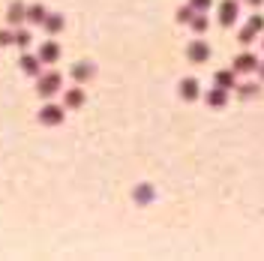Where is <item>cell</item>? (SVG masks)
I'll list each match as a JSON object with an SVG mask.
<instances>
[{
  "mask_svg": "<svg viewBox=\"0 0 264 261\" xmlns=\"http://www.w3.org/2000/svg\"><path fill=\"white\" fill-rule=\"evenodd\" d=\"M57 90H60V75H57V72H48L45 78H39V93L42 96H51Z\"/></svg>",
  "mask_w": 264,
  "mask_h": 261,
  "instance_id": "cell-1",
  "label": "cell"
},
{
  "mask_svg": "<svg viewBox=\"0 0 264 261\" xmlns=\"http://www.w3.org/2000/svg\"><path fill=\"white\" fill-rule=\"evenodd\" d=\"M39 117H42V123H60V120H63V111H60L57 105H45Z\"/></svg>",
  "mask_w": 264,
  "mask_h": 261,
  "instance_id": "cell-2",
  "label": "cell"
},
{
  "mask_svg": "<svg viewBox=\"0 0 264 261\" xmlns=\"http://www.w3.org/2000/svg\"><path fill=\"white\" fill-rule=\"evenodd\" d=\"M24 18H27L24 6H21V3H12V6H9V18H6V21H9V27H12V24H21Z\"/></svg>",
  "mask_w": 264,
  "mask_h": 261,
  "instance_id": "cell-3",
  "label": "cell"
},
{
  "mask_svg": "<svg viewBox=\"0 0 264 261\" xmlns=\"http://www.w3.org/2000/svg\"><path fill=\"white\" fill-rule=\"evenodd\" d=\"M21 66H24V72L36 75V72H39V57H30V54H24V57H21Z\"/></svg>",
  "mask_w": 264,
  "mask_h": 261,
  "instance_id": "cell-4",
  "label": "cell"
},
{
  "mask_svg": "<svg viewBox=\"0 0 264 261\" xmlns=\"http://www.w3.org/2000/svg\"><path fill=\"white\" fill-rule=\"evenodd\" d=\"M27 21H30V24H42V21H45V9H42V6H30V9H27Z\"/></svg>",
  "mask_w": 264,
  "mask_h": 261,
  "instance_id": "cell-5",
  "label": "cell"
},
{
  "mask_svg": "<svg viewBox=\"0 0 264 261\" xmlns=\"http://www.w3.org/2000/svg\"><path fill=\"white\" fill-rule=\"evenodd\" d=\"M39 60H57V45H54V42L42 45V51H39Z\"/></svg>",
  "mask_w": 264,
  "mask_h": 261,
  "instance_id": "cell-6",
  "label": "cell"
},
{
  "mask_svg": "<svg viewBox=\"0 0 264 261\" xmlns=\"http://www.w3.org/2000/svg\"><path fill=\"white\" fill-rule=\"evenodd\" d=\"M15 45L18 48H27L30 45V33L27 30H15Z\"/></svg>",
  "mask_w": 264,
  "mask_h": 261,
  "instance_id": "cell-7",
  "label": "cell"
},
{
  "mask_svg": "<svg viewBox=\"0 0 264 261\" xmlns=\"http://www.w3.org/2000/svg\"><path fill=\"white\" fill-rule=\"evenodd\" d=\"M15 42V30H0V45H12Z\"/></svg>",
  "mask_w": 264,
  "mask_h": 261,
  "instance_id": "cell-8",
  "label": "cell"
},
{
  "mask_svg": "<svg viewBox=\"0 0 264 261\" xmlns=\"http://www.w3.org/2000/svg\"><path fill=\"white\" fill-rule=\"evenodd\" d=\"M45 27H48V30H51V33H57V30H60V27H63V21H60V18H57V15H48V21H45Z\"/></svg>",
  "mask_w": 264,
  "mask_h": 261,
  "instance_id": "cell-9",
  "label": "cell"
},
{
  "mask_svg": "<svg viewBox=\"0 0 264 261\" xmlns=\"http://www.w3.org/2000/svg\"><path fill=\"white\" fill-rule=\"evenodd\" d=\"M81 102V93H69V105H78Z\"/></svg>",
  "mask_w": 264,
  "mask_h": 261,
  "instance_id": "cell-10",
  "label": "cell"
}]
</instances>
